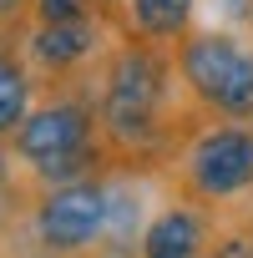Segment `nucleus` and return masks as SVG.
I'll return each mask as SVG.
<instances>
[{
  "mask_svg": "<svg viewBox=\"0 0 253 258\" xmlns=\"http://www.w3.org/2000/svg\"><path fill=\"white\" fill-rule=\"evenodd\" d=\"M96 116L111 167L137 177L167 172L198 121V111L182 96L172 51L147 46L137 36H116V46L106 51L96 71Z\"/></svg>",
  "mask_w": 253,
  "mask_h": 258,
  "instance_id": "obj_1",
  "label": "nucleus"
},
{
  "mask_svg": "<svg viewBox=\"0 0 253 258\" xmlns=\"http://www.w3.org/2000/svg\"><path fill=\"white\" fill-rule=\"evenodd\" d=\"M116 218V172L66 182V187H31L26 218L11 233L26 238L31 258H106Z\"/></svg>",
  "mask_w": 253,
  "mask_h": 258,
  "instance_id": "obj_2",
  "label": "nucleus"
},
{
  "mask_svg": "<svg viewBox=\"0 0 253 258\" xmlns=\"http://www.w3.org/2000/svg\"><path fill=\"white\" fill-rule=\"evenodd\" d=\"M172 66L203 121H253V36L233 26H193L172 46Z\"/></svg>",
  "mask_w": 253,
  "mask_h": 258,
  "instance_id": "obj_3",
  "label": "nucleus"
},
{
  "mask_svg": "<svg viewBox=\"0 0 253 258\" xmlns=\"http://www.w3.org/2000/svg\"><path fill=\"white\" fill-rule=\"evenodd\" d=\"M162 177L172 182V192L213 213L253 208V121H203L198 116Z\"/></svg>",
  "mask_w": 253,
  "mask_h": 258,
  "instance_id": "obj_4",
  "label": "nucleus"
},
{
  "mask_svg": "<svg viewBox=\"0 0 253 258\" xmlns=\"http://www.w3.org/2000/svg\"><path fill=\"white\" fill-rule=\"evenodd\" d=\"M116 46V26L111 16H91V21H61V26H31L21 51L36 71L41 86H71V81H91L106 61V51Z\"/></svg>",
  "mask_w": 253,
  "mask_h": 258,
  "instance_id": "obj_5",
  "label": "nucleus"
},
{
  "mask_svg": "<svg viewBox=\"0 0 253 258\" xmlns=\"http://www.w3.org/2000/svg\"><path fill=\"white\" fill-rule=\"evenodd\" d=\"M218 228H223V213L172 192L157 213H147L132 258H208Z\"/></svg>",
  "mask_w": 253,
  "mask_h": 258,
  "instance_id": "obj_6",
  "label": "nucleus"
},
{
  "mask_svg": "<svg viewBox=\"0 0 253 258\" xmlns=\"http://www.w3.org/2000/svg\"><path fill=\"white\" fill-rule=\"evenodd\" d=\"M198 6L203 0H121L111 16L116 36H137L147 46H177L193 26H198Z\"/></svg>",
  "mask_w": 253,
  "mask_h": 258,
  "instance_id": "obj_7",
  "label": "nucleus"
},
{
  "mask_svg": "<svg viewBox=\"0 0 253 258\" xmlns=\"http://www.w3.org/2000/svg\"><path fill=\"white\" fill-rule=\"evenodd\" d=\"M41 81L21 51V41H0V142H11L21 132V121L36 111Z\"/></svg>",
  "mask_w": 253,
  "mask_h": 258,
  "instance_id": "obj_8",
  "label": "nucleus"
},
{
  "mask_svg": "<svg viewBox=\"0 0 253 258\" xmlns=\"http://www.w3.org/2000/svg\"><path fill=\"white\" fill-rule=\"evenodd\" d=\"M106 6L101 0H31V26H61V21H91Z\"/></svg>",
  "mask_w": 253,
  "mask_h": 258,
  "instance_id": "obj_9",
  "label": "nucleus"
},
{
  "mask_svg": "<svg viewBox=\"0 0 253 258\" xmlns=\"http://www.w3.org/2000/svg\"><path fill=\"white\" fill-rule=\"evenodd\" d=\"M208 258H253V233H248L243 223L223 218V228H218V238H213Z\"/></svg>",
  "mask_w": 253,
  "mask_h": 258,
  "instance_id": "obj_10",
  "label": "nucleus"
},
{
  "mask_svg": "<svg viewBox=\"0 0 253 258\" xmlns=\"http://www.w3.org/2000/svg\"><path fill=\"white\" fill-rule=\"evenodd\" d=\"M26 198H31L26 177H21L16 187H6V192H0V243H11V233L21 228V218H26Z\"/></svg>",
  "mask_w": 253,
  "mask_h": 258,
  "instance_id": "obj_11",
  "label": "nucleus"
},
{
  "mask_svg": "<svg viewBox=\"0 0 253 258\" xmlns=\"http://www.w3.org/2000/svg\"><path fill=\"white\" fill-rule=\"evenodd\" d=\"M218 16H223L218 26H233V31H238V26H248V16H253V0H218Z\"/></svg>",
  "mask_w": 253,
  "mask_h": 258,
  "instance_id": "obj_12",
  "label": "nucleus"
},
{
  "mask_svg": "<svg viewBox=\"0 0 253 258\" xmlns=\"http://www.w3.org/2000/svg\"><path fill=\"white\" fill-rule=\"evenodd\" d=\"M16 182H21V162H16L11 142H0V192H6V187H16Z\"/></svg>",
  "mask_w": 253,
  "mask_h": 258,
  "instance_id": "obj_13",
  "label": "nucleus"
},
{
  "mask_svg": "<svg viewBox=\"0 0 253 258\" xmlns=\"http://www.w3.org/2000/svg\"><path fill=\"white\" fill-rule=\"evenodd\" d=\"M233 223H243V228H248V233H253V208H248V213H238V218H233Z\"/></svg>",
  "mask_w": 253,
  "mask_h": 258,
  "instance_id": "obj_14",
  "label": "nucleus"
},
{
  "mask_svg": "<svg viewBox=\"0 0 253 258\" xmlns=\"http://www.w3.org/2000/svg\"><path fill=\"white\" fill-rule=\"evenodd\" d=\"M101 6H106V11H116V6H121V0H101Z\"/></svg>",
  "mask_w": 253,
  "mask_h": 258,
  "instance_id": "obj_15",
  "label": "nucleus"
},
{
  "mask_svg": "<svg viewBox=\"0 0 253 258\" xmlns=\"http://www.w3.org/2000/svg\"><path fill=\"white\" fill-rule=\"evenodd\" d=\"M248 36H253V16H248Z\"/></svg>",
  "mask_w": 253,
  "mask_h": 258,
  "instance_id": "obj_16",
  "label": "nucleus"
}]
</instances>
